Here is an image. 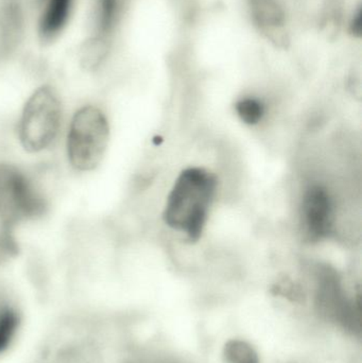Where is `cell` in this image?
Returning a JSON list of instances; mask_svg holds the SVG:
<instances>
[{
  "label": "cell",
  "instance_id": "cell-8",
  "mask_svg": "<svg viewBox=\"0 0 362 363\" xmlns=\"http://www.w3.org/2000/svg\"><path fill=\"white\" fill-rule=\"evenodd\" d=\"M118 0H96L95 32L94 42L99 43L108 35L116 21Z\"/></svg>",
  "mask_w": 362,
  "mask_h": 363
},
{
  "label": "cell",
  "instance_id": "cell-9",
  "mask_svg": "<svg viewBox=\"0 0 362 363\" xmlns=\"http://www.w3.org/2000/svg\"><path fill=\"white\" fill-rule=\"evenodd\" d=\"M223 358L227 363H261L256 350L240 339H231L225 342Z\"/></svg>",
  "mask_w": 362,
  "mask_h": 363
},
{
  "label": "cell",
  "instance_id": "cell-10",
  "mask_svg": "<svg viewBox=\"0 0 362 363\" xmlns=\"http://www.w3.org/2000/svg\"><path fill=\"white\" fill-rule=\"evenodd\" d=\"M235 108L239 118L249 125H257L265 116V106L263 102L254 98L239 100L236 104Z\"/></svg>",
  "mask_w": 362,
  "mask_h": 363
},
{
  "label": "cell",
  "instance_id": "cell-5",
  "mask_svg": "<svg viewBox=\"0 0 362 363\" xmlns=\"http://www.w3.org/2000/svg\"><path fill=\"white\" fill-rule=\"evenodd\" d=\"M302 223L310 241L322 240L332 232L334 207L329 191L321 185L306 189L302 202Z\"/></svg>",
  "mask_w": 362,
  "mask_h": 363
},
{
  "label": "cell",
  "instance_id": "cell-11",
  "mask_svg": "<svg viewBox=\"0 0 362 363\" xmlns=\"http://www.w3.org/2000/svg\"><path fill=\"white\" fill-rule=\"evenodd\" d=\"M361 13H358L356 18L354 19V23L352 25V32L353 33L357 34V35H361Z\"/></svg>",
  "mask_w": 362,
  "mask_h": 363
},
{
  "label": "cell",
  "instance_id": "cell-4",
  "mask_svg": "<svg viewBox=\"0 0 362 363\" xmlns=\"http://www.w3.org/2000/svg\"><path fill=\"white\" fill-rule=\"evenodd\" d=\"M50 200L42 182L31 170L0 161V226L15 233L21 224L43 219Z\"/></svg>",
  "mask_w": 362,
  "mask_h": 363
},
{
  "label": "cell",
  "instance_id": "cell-1",
  "mask_svg": "<svg viewBox=\"0 0 362 363\" xmlns=\"http://www.w3.org/2000/svg\"><path fill=\"white\" fill-rule=\"evenodd\" d=\"M217 189V179L204 168L191 167L181 172L164 209L165 223L186 234L191 241L202 236Z\"/></svg>",
  "mask_w": 362,
  "mask_h": 363
},
{
  "label": "cell",
  "instance_id": "cell-2",
  "mask_svg": "<svg viewBox=\"0 0 362 363\" xmlns=\"http://www.w3.org/2000/svg\"><path fill=\"white\" fill-rule=\"evenodd\" d=\"M65 110L59 91L43 84L32 91L19 113L16 138L29 155H42L52 150L65 130Z\"/></svg>",
  "mask_w": 362,
  "mask_h": 363
},
{
  "label": "cell",
  "instance_id": "cell-6",
  "mask_svg": "<svg viewBox=\"0 0 362 363\" xmlns=\"http://www.w3.org/2000/svg\"><path fill=\"white\" fill-rule=\"evenodd\" d=\"M40 19V33L44 38L57 35L69 18L74 0H44Z\"/></svg>",
  "mask_w": 362,
  "mask_h": 363
},
{
  "label": "cell",
  "instance_id": "cell-3",
  "mask_svg": "<svg viewBox=\"0 0 362 363\" xmlns=\"http://www.w3.org/2000/svg\"><path fill=\"white\" fill-rule=\"evenodd\" d=\"M111 140V123L97 104H85L70 115L64 130L66 161L72 172L85 174L101 166Z\"/></svg>",
  "mask_w": 362,
  "mask_h": 363
},
{
  "label": "cell",
  "instance_id": "cell-7",
  "mask_svg": "<svg viewBox=\"0 0 362 363\" xmlns=\"http://www.w3.org/2000/svg\"><path fill=\"white\" fill-rule=\"evenodd\" d=\"M21 324V315L18 308L6 298H0V355L12 347Z\"/></svg>",
  "mask_w": 362,
  "mask_h": 363
}]
</instances>
